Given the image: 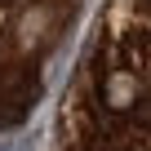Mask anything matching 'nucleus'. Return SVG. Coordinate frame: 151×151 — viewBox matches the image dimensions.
Segmentation results:
<instances>
[{"label":"nucleus","mask_w":151,"mask_h":151,"mask_svg":"<svg viewBox=\"0 0 151 151\" xmlns=\"http://www.w3.org/2000/svg\"><path fill=\"white\" fill-rule=\"evenodd\" d=\"M85 0H0V133L45 93Z\"/></svg>","instance_id":"1"}]
</instances>
